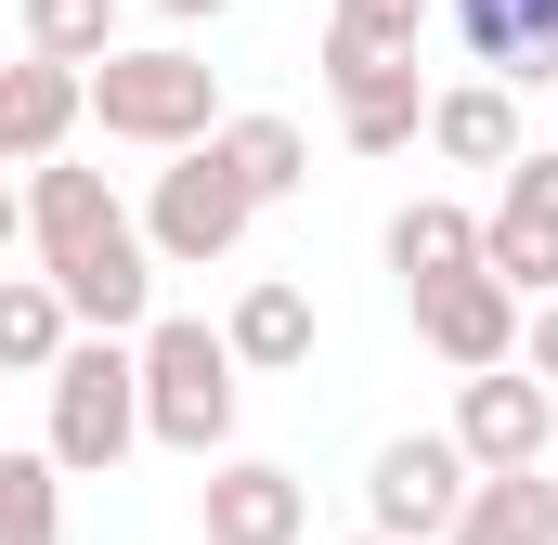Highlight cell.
Segmentation results:
<instances>
[{
  "instance_id": "obj_1",
  "label": "cell",
  "mask_w": 558,
  "mask_h": 545,
  "mask_svg": "<svg viewBox=\"0 0 558 545\" xmlns=\"http://www.w3.org/2000/svg\"><path fill=\"white\" fill-rule=\"evenodd\" d=\"M26 234H39V286L65 299V325H92V338H143L156 325V247H143V221L105 195V169H39L26 182Z\"/></svg>"
},
{
  "instance_id": "obj_2",
  "label": "cell",
  "mask_w": 558,
  "mask_h": 545,
  "mask_svg": "<svg viewBox=\"0 0 558 545\" xmlns=\"http://www.w3.org/2000/svg\"><path fill=\"white\" fill-rule=\"evenodd\" d=\"M143 364V441H169V455H195V468H221L234 455V351H221V325H195V312H156L131 338Z\"/></svg>"
},
{
  "instance_id": "obj_25",
  "label": "cell",
  "mask_w": 558,
  "mask_h": 545,
  "mask_svg": "<svg viewBox=\"0 0 558 545\" xmlns=\"http://www.w3.org/2000/svg\"><path fill=\"white\" fill-rule=\"evenodd\" d=\"M143 13H169V26H195V13H234V0H143Z\"/></svg>"
},
{
  "instance_id": "obj_18",
  "label": "cell",
  "mask_w": 558,
  "mask_h": 545,
  "mask_svg": "<svg viewBox=\"0 0 558 545\" xmlns=\"http://www.w3.org/2000/svg\"><path fill=\"white\" fill-rule=\"evenodd\" d=\"M65 338H78V325H65V299H52L39 272H0V377H52V364H65Z\"/></svg>"
},
{
  "instance_id": "obj_5",
  "label": "cell",
  "mask_w": 558,
  "mask_h": 545,
  "mask_svg": "<svg viewBox=\"0 0 558 545\" xmlns=\"http://www.w3.org/2000/svg\"><path fill=\"white\" fill-rule=\"evenodd\" d=\"M247 221H260V195H247L208 143H195V156H169V169H156V195H143V247H156L169 272L234 261V247H247Z\"/></svg>"
},
{
  "instance_id": "obj_22",
  "label": "cell",
  "mask_w": 558,
  "mask_h": 545,
  "mask_svg": "<svg viewBox=\"0 0 558 545\" xmlns=\"http://www.w3.org/2000/svg\"><path fill=\"white\" fill-rule=\"evenodd\" d=\"M481 272L507 286V299H558V234H533V221H481Z\"/></svg>"
},
{
  "instance_id": "obj_16",
  "label": "cell",
  "mask_w": 558,
  "mask_h": 545,
  "mask_svg": "<svg viewBox=\"0 0 558 545\" xmlns=\"http://www.w3.org/2000/svg\"><path fill=\"white\" fill-rule=\"evenodd\" d=\"M208 156H221V169H234L260 208H286V195L312 182V143H299V118H221V131H208Z\"/></svg>"
},
{
  "instance_id": "obj_20",
  "label": "cell",
  "mask_w": 558,
  "mask_h": 545,
  "mask_svg": "<svg viewBox=\"0 0 558 545\" xmlns=\"http://www.w3.org/2000/svg\"><path fill=\"white\" fill-rule=\"evenodd\" d=\"M26 52H39V65H78V78H92V65L118 52V0H26Z\"/></svg>"
},
{
  "instance_id": "obj_13",
  "label": "cell",
  "mask_w": 558,
  "mask_h": 545,
  "mask_svg": "<svg viewBox=\"0 0 558 545\" xmlns=\"http://www.w3.org/2000/svg\"><path fill=\"white\" fill-rule=\"evenodd\" d=\"M428 143H441L454 169H520V156H533V143H520V92H507V78L428 92Z\"/></svg>"
},
{
  "instance_id": "obj_17",
  "label": "cell",
  "mask_w": 558,
  "mask_h": 545,
  "mask_svg": "<svg viewBox=\"0 0 558 545\" xmlns=\"http://www.w3.org/2000/svg\"><path fill=\"white\" fill-rule=\"evenodd\" d=\"M441 545H558V481L520 468V481H468V520Z\"/></svg>"
},
{
  "instance_id": "obj_24",
  "label": "cell",
  "mask_w": 558,
  "mask_h": 545,
  "mask_svg": "<svg viewBox=\"0 0 558 545\" xmlns=\"http://www.w3.org/2000/svg\"><path fill=\"white\" fill-rule=\"evenodd\" d=\"M520 377H546V390H558V299L520 312Z\"/></svg>"
},
{
  "instance_id": "obj_4",
  "label": "cell",
  "mask_w": 558,
  "mask_h": 545,
  "mask_svg": "<svg viewBox=\"0 0 558 545\" xmlns=\"http://www.w3.org/2000/svg\"><path fill=\"white\" fill-rule=\"evenodd\" d=\"M39 390H52V441H39V455H52L65 481H105L143 441V364L118 338H65V364H52Z\"/></svg>"
},
{
  "instance_id": "obj_8",
  "label": "cell",
  "mask_w": 558,
  "mask_h": 545,
  "mask_svg": "<svg viewBox=\"0 0 558 545\" xmlns=\"http://www.w3.org/2000/svg\"><path fill=\"white\" fill-rule=\"evenodd\" d=\"M416 338L454 364V377H494V364H520V299H507L494 272H454V286L416 299Z\"/></svg>"
},
{
  "instance_id": "obj_15",
  "label": "cell",
  "mask_w": 558,
  "mask_h": 545,
  "mask_svg": "<svg viewBox=\"0 0 558 545\" xmlns=\"http://www.w3.org/2000/svg\"><path fill=\"white\" fill-rule=\"evenodd\" d=\"M390 272H403V299L454 286V272H481V221H468L454 195H416V208L390 221Z\"/></svg>"
},
{
  "instance_id": "obj_27",
  "label": "cell",
  "mask_w": 558,
  "mask_h": 545,
  "mask_svg": "<svg viewBox=\"0 0 558 545\" xmlns=\"http://www.w3.org/2000/svg\"><path fill=\"white\" fill-rule=\"evenodd\" d=\"M351 545H377V533H351Z\"/></svg>"
},
{
  "instance_id": "obj_7",
  "label": "cell",
  "mask_w": 558,
  "mask_h": 545,
  "mask_svg": "<svg viewBox=\"0 0 558 545\" xmlns=\"http://www.w3.org/2000/svg\"><path fill=\"white\" fill-rule=\"evenodd\" d=\"M441 441L468 455V481H520V468H546V441H558V390L520 377V364H494V377L454 390V428Z\"/></svg>"
},
{
  "instance_id": "obj_3",
  "label": "cell",
  "mask_w": 558,
  "mask_h": 545,
  "mask_svg": "<svg viewBox=\"0 0 558 545\" xmlns=\"http://www.w3.org/2000/svg\"><path fill=\"white\" fill-rule=\"evenodd\" d=\"M92 118L105 143H143V156H195V143L221 131V65H195L182 39H143V52H105L92 78Z\"/></svg>"
},
{
  "instance_id": "obj_11",
  "label": "cell",
  "mask_w": 558,
  "mask_h": 545,
  "mask_svg": "<svg viewBox=\"0 0 558 545\" xmlns=\"http://www.w3.org/2000/svg\"><path fill=\"white\" fill-rule=\"evenodd\" d=\"M221 351H234V377H299V364H312V286H299V272H260V286L234 299Z\"/></svg>"
},
{
  "instance_id": "obj_9",
  "label": "cell",
  "mask_w": 558,
  "mask_h": 545,
  "mask_svg": "<svg viewBox=\"0 0 558 545\" xmlns=\"http://www.w3.org/2000/svg\"><path fill=\"white\" fill-rule=\"evenodd\" d=\"M299 533H312L299 468H274V455H221L208 468V545H299Z\"/></svg>"
},
{
  "instance_id": "obj_10",
  "label": "cell",
  "mask_w": 558,
  "mask_h": 545,
  "mask_svg": "<svg viewBox=\"0 0 558 545\" xmlns=\"http://www.w3.org/2000/svg\"><path fill=\"white\" fill-rule=\"evenodd\" d=\"M92 118V92H78V65H0V169H52L65 131Z\"/></svg>"
},
{
  "instance_id": "obj_19",
  "label": "cell",
  "mask_w": 558,
  "mask_h": 545,
  "mask_svg": "<svg viewBox=\"0 0 558 545\" xmlns=\"http://www.w3.org/2000/svg\"><path fill=\"white\" fill-rule=\"evenodd\" d=\"M338 131H351V156H403V143L428 131L416 65H390V78H351V92H338Z\"/></svg>"
},
{
  "instance_id": "obj_23",
  "label": "cell",
  "mask_w": 558,
  "mask_h": 545,
  "mask_svg": "<svg viewBox=\"0 0 558 545\" xmlns=\"http://www.w3.org/2000/svg\"><path fill=\"white\" fill-rule=\"evenodd\" d=\"M507 221H533V234H558V143L507 169Z\"/></svg>"
},
{
  "instance_id": "obj_12",
  "label": "cell",
  "mask_w": 558,
  "mask_h": 545,
  "mask_svg": "<svg viewBox=\"0 0 558 545\" xmlns=\"http://www.w3.org/2000/svg\"><path fill=\"white\" fill-rule=\"evenodd\" d=\"M454 39H468L507 92L558 78V0H454Z\"/></svg>"
},
{
  "instance_id": "obj_21",
  "label": "cell",
  "mask_w": 558,
  "mask_h": 545,
  "mask_svg": "<svg viewBox=\"0 0 558 545\" xmlns=\"http://www.w3.org/2000/svg\"><path fill=\"white\" fill-rule=\"evenodd\" d=\"M0 545H65V468L52 455H0Z\"/></svg>"
},
{
  "instance_id": "obj_26",
  "label": "cell",
  "mask_w": 558,
  "mask_h": 545,
  "mask_svg": "<svg viewBox=\"0 0 558 545\" xmlns=\"http://www.w3.org/2000/svg\"><path fill=\"white\" fill-rule=\"evenodd\" d=\"M13 234H26V195H13V182H0V247H13Z\"/></svg>"
},
{
  "instance_id": "obj_14",
  "label": "cell",
  "mask_w": 558,
  "mask_h": 545,
  "mask_svg": "<svg viewBox=\"0 0 558 545\" xmlns=\"http://www.w3.org/2000/svg\"><path fill=\"white\" fill-rule=\"evenodd\" d=\"M416 13H428V0H338V26H325V92L416 65Z\"/></svg>"
},
{
  "instance_id": "obj_6",
  "label": "cell",
  "mask_w": 558,
  "mask_h": 545,
  "mask_svg": "<svg viewBox=\"0 0 558 545\" xmlns=\"http://www.w3.org/2000/svg\"><path fill=\"white\" fill-rule=\"evenodd\" d=\"M454 520H468V455H454L441 428L377 441V468H364V533L377 545H441Z\"/></svg>"
}]
</instances>
